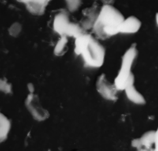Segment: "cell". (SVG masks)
<instances>
[{"mask_svg":"<svg viewBox=\"0 0 158 151\" xmlns=\"http://www.w3.org/2000/svg\"><path fill=\"white\" fill-rule=\"evenodd\" d=\"M27 88L31 93H33L35 90V87L33 84L32 83H30L27 84Z\"/></svg>","mask_w":158,"mask_h":151,"instance_id":"obj_17","label":"cell"},{"mask_svg":"<svg viewBox=\"0 0 158 151\" xmlns=\"http://www.w3.org/2000/svg\"><path fill=\"white\" fill-rule=\"evenodd\" d=\"M100 10L97 4H95L92 7L86 8L83 10L84 17L80 21V24L85 31L93 28L98 18Z\"/></svg>","mask_w":158,"mask_h":151,"instance_id":"obj_6","label":"cell"},{"mask_svg":"<svg viewBox=\"0 0 158 151\" xmlns=\"http://www.w3.org/2000/svg\"><path fill=\"white\" fill-rule=\"evenodd\" d=\"M22 25L19 22L13 23L8 29L9 34L12 37H16L19 35L22 31Z\"/></svg>","mask_w":158,"mask_h":151,"instance_id":"obj_12","label":"cell"},{"mask_svg":"<svg viewBox=\"0 0 158 151\" xmlns=\"http://www.w3.org/2000/svg\"><path fill=\"white\" fill-rule=\"evenodd\" d=\"M74 52L81 55L85 63L91 67L102 66L105 58L103 46L91 34L85 33L75 39Z\"/></svg>","mask_w":158,"mask_h":151,"instance_id":"obj_1","label":"cell"},{"mask_svg":"<svg viewBox=\"0 0 158 151\" xmlns=\"http://www.w3.org/2000/svg\"><path fill=\"white\" fill-rule=\"evenodd\" d=\"M122 13L110 4H104L101 8L93 26V32L98 38L106 39L103 29L106 27H118L125 19Z\"/></svg>","mask_w":158,"mask_h":151,"instance_id":"obj_2","label":"cell"},{"mask_svg":"<svg viewBox=\"0 0 158 151\" xmlns=\"http://www.w3.org/2000/svg\"><path fill=\"white\" fill-rule=\"evenodd\" d=\"M1 90L6 93H10L12 91V85L8 83L6 78L1 79Z\"/></svg>","mask_w":158,"mask_h":151,"instance_id":"obj_14","label":"cell"},{"mask_svg":"<svg viewBox=\"0 0 158 151\" xmlns=\"http://www.w3.org/2000/svg\"><path fill=\"white\" fill-rule=\"evenodd\" d=\"M25 5L27 10L32 15L41 16L44 13L46 7L48 6L49 1H21Z\"/></svg>","mask_w":158,"mask_h":151,"instance_id":"obj_8","label":"cell"},{"mask_svg":"<svg viewBox=\"0 0 158 151\" xmlns=\"http://www.w3.org/2000/svg\"><path fill=\"white\" fill-rule=\"evenodd\" d=\"M155 131H149L145 133L139 140H138L139 146L141 145V147L144 149H152V147L153 144H155Z\"/></svg>","mask_w":158,"mask_h":151,"instance_id":"obj_10","label":"cell"},{"mask_svg":"<svg viewBox=\"0 0 158 151\" xmlns=\"http://www.w3.org/2000/svg\"><path fill=\"white\" fill-rule=\"evenodd\" d=\"M137 55L136 45L133 44L122 57L120 68L114 82L118 90H124L128 86L134 84L135 77L132 69Z\"/></svg>","mask_w":158,"mask_h":151,"instance_id":"obj_3","label":"cell"},{"mask_svg":"<svg viewBox=\"0 0 158 151\" xmlns=\"http://www.w3.org/2000/svg\"><path fill=\"white\" fill-rule=\"evenodd\" d=\"M66 5L70 12H74L78 10L81 5V1H67Z\"/></svg>","mask_w":158,"mask_h":151,"instance_id":"obj_13","label":"cell"},{"mask_svg":"<svg viewBox=\"0 0 158 151\" xmlns=\"http://www.w3.org/2000/svg\"><path fill=\"white\" fill-rule=\"evenodd\" d=\"M155 148L154 151H158V129L155 132Z\"/></svg>","mask_w":158,"mask_h":151,"instance_id":"obj_16","label":"cell"},{"mask_svg":"<svg viewBox=\"0 0 158 151\" xmlns=\"http://www.w3.org/2000/svg\"><path fill=\"white\" fill-rule=\"evenodd\" d=\"M53 28L60 37H73L76 39L86 32L80 23L71 22L69 14L65 11H60L54 16Z\"/></svg>","mask_w":158,"mask_h":151,"instance_id":"obj_4","label":"cell"},{"mask_svg":"<svg viewBox=\"0 0 158 151\" xmlns=\"http://www.w3.org/2000/svg\"><path fill=\"white\" fill-rule=\"evenodd\" d=\"M156 21L157 24L158 25V13H157L156 14Z\"/></svg>","mask_w":158,"mask_h":151,"instance_id":"obj_18","label":"cell"},{"mask_svg":"<svg viewBox=\"0 0 158 151\" xmlns=\"http://www.w3.org/2000/svg\"><path fill=\"white\" fill-rule=\"evenodd\" d=\"M141 23L137 17L130 16L124 19L118 28L119 32L125 34H133L140 29Z\"/></svg>","mask_w":158,"mask_h":151,"instance_id":"obj_7","label":"cell"},{"mask_svg":"<svg viewBox=\"0 0 158 151\" xmlns=\"http://www.w3.org/2000/svg\"><path fill=\"white\" fill-rule=\"evenodd\" d=\"M124 90L127 97L131 101L138 104H143L145 103V99L142 94L136 90L134 84L128 86Z\"/></svg>","mask_w":158,"mask_h":151,"instance_id":"obj_9","label":"cell"},{"mask_svg":"<svg viewBox=\"0 0 158 151\" xmlns=\"http://www.w3.org/2000/svg\"><path fill=\"white\" fill-rule=\"evenodd\" d=\"M2 120H3V122H2V123H3V137H5V136H6V134L7 133H8V131L9 130V128H10V123L8 122V120L5 118L4 116H3V119H1Z\"/></svg>","mask_w":158,"mask_h":151,"instance_id":"obj_15","label":"cell"},{"mask_svg":"<svg viewBox=\"0 0 158 151\" xmlns=\"http://www.w3.org/2000/svg\"><path fill=\"white\" fill-rule=\"evenodd\" d=\"M96 88L98 93L106 99L114 101L118 98V90L114 84H112L108 80L104 74H102L97 78Z\"/></svg>","mask_w":158,"mask_h":151,"instance_id":"obj_5","label":"cell"},{"mask_svg":"<svg viewBox=\"0 0 158 151\" xmlns=\"http://www.w3.org/2000/svg\"><path fill=\"white\" fill-rule=\"evenodd\" d=\"M68 42L67 37H61L58 40L54 48V54L56 56H62L67 52V47Z\"/></svg>","mask_w":158,"mask_h":151,"instance_id":"obj_11","label":"cell"}]
</instances>
